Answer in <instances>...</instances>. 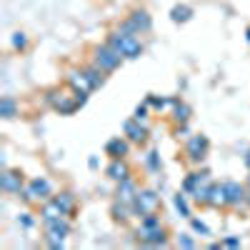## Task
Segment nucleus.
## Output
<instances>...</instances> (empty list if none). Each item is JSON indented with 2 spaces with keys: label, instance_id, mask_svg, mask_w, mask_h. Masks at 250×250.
Returning a JSON list of instances; mask_svg holds the SVG:
<instances>
[{
  "label": "nucleus",
  "instance_id": "f704fd0d",
  "mask_svg": "<svg viewBox=\"0 0 250 250\" xmlns=\"http://www.w3.org/2000/svg\"><path fill=\"white\" fill-rule=\"evenodd\" d=\"M245 163H248V168H250V153H248V155H245Z\"/></svg>",
  "mask_w": 250,
  "mask_h": 250
},
{
  "label": "nucleus",
  "instance_id": "f8f14e48",
  "mask_svg": "<svg viewBox=\"0 0 250 250\" xmlns=\"http://www.w3.org/2000/svg\"><path fill=\"white\" fill-rule=\"evenodd\" d=\"M138 193H140V188L135 185V180H133V178H128V180L118 183V193H115V200L133 205V203H135V198H138Z\"/></svg>",
  "mask_w": 250,
  "mask_h": 250
},
{
  "label": "nucleus",
  "instance_id": "ddd939ff",
  "mask_svg": "<svg viewBox=\"0 0 250 250\" xmlns=\"http://www.w3.org/2000/svg\"><path fill=\"white\" fill-rule=\"evenodd\" d=\"M208 208H228V193H225V183H213L208 190Z\"/></svg>",
  "mask_w": 250,
  "mask_h": 250
},
{
  "label": "nucleus",
  "instance_id": "cd10ccee",
  "mask_svg": "<svg viewBox=\"0 0 250 250\" xmlns=\"http://www.w3.org/2000/svg\"><path fill=\"white\" fill-rule=\"evenodd\" d=\"M148 108H150V103L145 100L143 105H138V108H135V115H133V118H135L138 123H145V125H148Z\"/></svg>",
  "mask_w": 250,
  "mask_h": 250
},
{
  "label": "nucleus",
  "instance_id": "6e6552de",
  "mask_svg": "<svg viewBox=\"0 0 250 250\" xmlns=\"http://www.w3.org/2000/svg\"><path fill=\"white\" fill-rule=\"evenodd\" d=\"M68 85L73 88V90H78V93H83V95H90L95 88H93V83L88 80V75H85V68H73V70H68Z\"/></svg>",
  "mask_w": 250,
  "mask_h": 250
},
{
  "label": "nucleus",
  "instance_id": "423d86ee",
  "mask_svg": "<svg viewBox=\"0 0 250 250\" xmlns=\"http://www.w3.org/2000/svg\"><path fill=\"white\" fill-rule=\"evenodd\" d=\"M208 148H210V140H208L205 135H193V138H188L185 143V155H188V163H203L208 158Z\"/></svg>",
  "mask_w": 250,
  "mask_h": 250
},
{
  "label": "nucleus",
  "instance_id": "c85d7f7f",
  "mask_svg": "<svg viewBox=\"0 0 250 250\" xmlns=\"http://www.w3.org/2000/svg\"><path fill=\"white\" fill-rule=\"evenodd\" d=\"M175 245H178V248H185V250H193V248H195V240H193L190 235H185V233H183V235H178Z\"/></svg>",
  "mask_w": 250,
  "mask_h": 250
},
{
  "label": "nucleus",
  "instance_id": "0eeeda50",
  "mask_svg": "<svg viewBox=\"0 0 250 250\" xmlns=\"http://www.w3.org/2000/svg\"><path fill=\"white\" fill-rule=\"evenodd\" d=\"M138 240L150 245V248H165L168 245V233H165V228H153V230H145V228H138Z\"/></svg>",
  "mask_w": 250,
  "mask_h": 250
},
{
  "label": "nucleus",
  "instance_id": "f257e3e1",
  "mask_svg": "<svg viewBox=\"0 0 250 250\" xmlns=\"http://www.w3.org/2000/svg\"><path fill=\"white\" fill-rule=\"evenodd\" d=\"M45 100H48V105H50L55 113H60V115H73L80 105H85L88 95H83V93L73 90L70 85H65V88H50V90L45 93Z\"/></svg>",
  "mask_w": 250,
  "mask_h": 250
},
{
  "label": "nucleus",
  "instance_id": "2eb2a0df",
  "mask_svg": "<svg viewBox=\"0 0 250 250\" xmlns=\"http://www.w3.org/2000/svg\"><path fill=\"white\" fill-rule=\"evenodd\" d=\"M128 148H130V140L128 138H110L108 145H105V153L113 158H125L128 155Z\"/></svg>",
  "mask_w": 250,
  "mask_h": 250
},
{
  "label": "nucleus",
  "instance_id": "c756f323",
  "mask_svg": "<svg viewBox=\"0 0 250 250\" xmlns=\"http://www.w3.org/2000/svg\"><path fill=\"white\" fill-rule=\"evenodd\" d=\"M190 225H193V230L200 233V235H210V228H208L205 223H200L198 218H190Z\"/></svg>",
  "mask_w": 250,
  "mask_h": 250
},
{
  "label": "nucleus",
  "instance_id": "7c9ffc66",
  "mask_svg": "<svg viewBox=\"0 0 250 250\" xmlns=\"http://www.w3.org/2000/svg\"><path fill=\"white\" fill-rule=\"evenodd\" d=\"M220 245L223 248H240V238H225Z\"/></svg>",
  "mask_w": 250,
  "mask_h": 250
},
{
  "label": "nucleus",
  "instance_id": "aec40b11",
  "mask_svg": "<svg viewBox=\"0 0 250 250\" xmlns=\"http://www.w3.org/2000/svg\"><path fill=\"white\" fill-rule=\"evenodd\" d=\"M55 203L60 205V210L65 213L68 218H73V213H75V195H73V193H60V195H55Z\"/></svg>",
  "mask_w": 250,
  "mask_h": 250
},
{
  "label": "nucleus",
  "instance_id": "bb28decb",
  "mask_svg": "<svg viewBox=\"0 0 250 250\" xmlns=\"http://www.w3.org/2000/svg\"><path fill=\"white\" fill-rule=\"evenodd\" d=\"M13 48L15 50H20V53H23V50H28V35L25 33H13Z\"/></svg>",
  "mask_w": 250,
  "mask_h": 250
},
{
  "label": "nucleus",
  "instance_id": "39448f33",
  "mask_svg": "<svg viewBox=\"0 0 250 250\" xmlns=\"http://www.w3.org/2000/svg\"><path fill=\"white\" fill-rule=\"evenodd\" d=\"M50 193H53V185L45 178H35V180H30L23 188V193H20V195H23L25 203H40V200H48Z\"/></svg>",
  "mask_w": 250,
  "mask_h": 250
},
{
  "label": "nucleus",
  "instance_id": "f03ea898",
  "mask_svg": "<svg viewBox=\"0 0 250 250\" xmlns=\"http://www.w3.org/2000/svg\"><path fill=\"white\" fill-rule=\"evenodd\" d=\"M108 43L123 55V58H128V60H133V58H140L143 55V43H140V38L138 35H130V33H120V30H115L110 38H108Z\"/></svg>",
  "mask_w": 250,
  "mask_h": 250
},
{
  "label": "nucleus",
  "instance_id": "4468645a",
  "mask_svg": "<svg viewBox=\"0 0 250 250\" xmlns=\"http://www.w3.org/2000/svg\"><path fill=\"white\" fill-rule=\"evenodd\" d=\"M108 178L115 180V183H123L130 178V165L125 163V158H113L110 165H108Z\"/></svg>",
  "mask_w": 250,
  "mask_h": 250
},
{
  "label": "nucleus",
  "instance_id": "20e7f679",
  "mask_svg": "<svg viewBox=\"0 0 250 250\" xmlns=\"http://www.w3.org/2000/svg\"><path fill=\"white\" fill-rule=\"evenodd\" d=\"M133 208H135V215L145 218V215H158L163 203H160V195L155 190H140L135 203H133Z\"/></svg>",
  "mask_w": 250,
  "mask_h": 250
},
{
  "label": "nucleus",
  "instance_id": "473e14b6",
  "mask_svg": "<svg viewBox=\"0 0 250 250\" xmlns=\"http://www.w3.org/2000/svg\"><path fill=\"white\" fill-rule=\"evenodd\" d=\"M20 223H23V228H33V218L25 213V215H20Z\"/></svg>",
  "mask_w": 250,
  "mask_h": 250
},
{
  "label": "nucleus",
  "instance_id": "4be33fe9",
  "mask_svg": "<svg viewBox=\"0 0 250 250\" xmlns=\"http://www.w3.org/2000/svg\"><path fill=\"white\" fill-rule=\"evenodd\" d=\"M85 75H88V80L93 83V88H95V90L103 85V83H105V70H103V68H98L95 62L85 68Z\"/></svg>",
  "mask_w": 250,
  "mask_h": 250
},
{
  "label": "nucleus",
  "instance_id": "7ed1b4c3",
  "mask_svg": "<svg viewBox=\"0 0 250 250\" xmlns=\"http://www.w3.org/2000/svg\"><path fill=\"white\" fill-rule=\"evenodd\" d=\"M125 58L108 43V45H98L95 50H93V62L98 68H103L105 73H113V70H118L120 68V62H123Z\"/></svg>",
  "mask_w": 250,
  "mask_h": 250
},
{
  "label": "nucleus",
  "instance_id": "a211bd4d",
  "mask_svg": "<svg viewBox=\"0 0 250 250\" xmlns=\"http://www.w3.org/2000/svg\"><path fill=\"white\" fill-rule=\"evenodd\" d=\"M205 180H210V173H208V170H203V173H190V175L185 178V183H183V193L190 195L195 188H198L200 183H205Z\"/></svg>",
  "mask_w": 250,
  "mask_h": 250
},
{
  "label": "nucleus",
  "instance_id": "f3484780",
  "mask_svg": "<svg viewBox=\"0 0 250 250\" xmlns=\"http://www.w3.org/2000/svg\"><path fill=\"white\" fill-rule=\"evenodd\" d=\"M65 213L60 210V205L55 203V198L53 200H45L43 203V208H40V218H43V223H48V220H58V218H62ZM68 218V215H65Z\"/></svg>",
  "mask_w": 250,
  "mask_h": 250
},
{
  "label": "nucleus",
  "instance_id": "393cba45",
  "mask_svg": "<svg viewBox=\"0 0 250 250\" xmlns=\"http://www.w3.org/2000/svg\"><path fill=\"white\" fill-rule=\"evenodd\" d=\"M173 203H175L178 213H180L183 218H193V215H190V205H188V200H185V193H178V195L173 198Z\"/></svg>",
  "mask_w": 250,
  "mask_h": 250
},
{
  "label": "nucleus",
  "instance_id": "5701e85b",
  "mask_svg": "<svg viewBox=\"0 0 250 250\" xmlns=\"http://www.w3.org/2000/svg\"><path fill=\"white\" fill-rule=\"evenodd\" d=\"M190 18H193V8L190 5H175L170 10V20H173V23H188Z\"/></svg>",
  "mask_w": 250,
  "mask_h": 250
},
{
  "label": "nucleus",
  "instance_id": "9d476101",
  "mask_svg": "<svg viewBox=\"0 0 250 250\" xmlns=\"http://www.w3.org/2000/svg\"><path fill=\"white\" fill-rule=\"evenodd\" d=\"M225 193H228V208H240L248 203V188L235 180L225 183Z\"/></svg>",
  "mask_w": 250,
  "mask_h": 250
},
{
  "label": "nucleus",
  "instance_id": "b1692460",
  "mask_svg": "<svg viewBox=\"0 0 250 250\" xmlns=\"http://www.w3.org/2000/svg\"><path fill=\"white\" fill-rule=\"evenodd\" d=\"M15 113H18L15 100L10 95H5L3 100H0V115H3V118H15Z\"/></svg>",
  "mask_w": 250,
  "mask_h": 250
},
{
  "label": "nucleus",
  "instance_id": "2f4dec72",
  "mask_svg": "<svg viewBox=\"0 0 250 250\" xmlns=\"http://www.w3.org/2000/svg\"><path fill=\"white\" fill-rule=\"evenodd\" d=\"M175 133H178V138H188V123H183V125H178V128H175Z\"/></svg>",
  "mask_w": 250,
  "mask_h": 250
},
{
  "label": "nucleus",
  "instance_id": "412c9836",
  "mask_svg": "<svg viewBox=\"0 0 250 250\" xmlns=\"http://www.w3.org/2000/svg\"><path fill=\"white\" fill-rule=\"evenodd\" d=\"M133 213H135V208H133V205H128V203H120V200H115V203H113V218H115V220L125 223V220H128Z\"/></svg>",
  "mask_w": 250,
  "mask_h": 250
},
{
  "label": "nucleus",
  "instance_id": "9b49d317",
  "mask_svg": "<svg viewBox=\"0 0 250 250\" xmlns=\"http://www.w3.org/2000/svg\"><path fill=\"white\" fill-rule=\"evenodd\" d=\"M0 188H3L5 193H23V188H25V183H23V173L20 170H3V175H0Z\"/></svg>",
  "mask_w": 250,
  "mask_h": 250
},
{
  "label": "nucleus",
  "instance_id": "6ab92c4d",
  "mask_svg": "<svg viewBox=\"0 0 250 250\" xmlns=\"http://www.w3.org/2000/svg\"><path fill=\"white\" fill-rule=\"evenodd\" d=\"M190 115H193L190 105H188V103H183V100H178V103H175V108L170 110V118H173V123H175V125L188 123V120H190Z\"/></svg>",
  "mask_w": 250,
  "mask_h": 250
},
{
  "label": "nucleus",
  "instance_id": "c9c22d12",
  "mask_svg": "<svg viewBox=\"0 0 250 250\" xmlns=\"http://www.w3.org/2000/svg\"><path fill=\"white\" fill-rule=\"evenodd\" d=\"M248 40H250V28H248Z\"/></svg>",
  "mask_w": 250,
  "mask_h": 250
},
{
  "label": "nucleus",
  "instance_id": "72a5a7b5",
  "mask_svg": "<svg viewBox=\"0 0 250 250\" xmlns=\"http://www.w3.org/2000/svg\"><path fill=\"white\" fill-rule=\"evenodd\" d=\"M245 188H248V205H250V183H248Z\"/></svg>",
  "mask_w": 250,
  "mask_h": 250
},
{
  "label": "nucleus",
  "instance_id": "dca6fc26",
  "mask_svg": "<svg viewBox=\"0 0 250 250\" xmlns=\"http://www.w3.org/2000/svg\"><path fill=\"white\" fill-rule=\"evenodd\" d=\"M128 20H130V23H133V28H135V33H138V35H143V33H148V30L153 28V20H150V15L145 13V10H133Z\"/></svg>",
  "mask_w": 250,
  "mask_h": 250
},
{
  "label": "nucleus",
  "instance_id": "a878e982",
  "mask_svg": "<svg viewBox=\"0 0 250 250\" xmlns=\"http://www.w3.org/2000/svg\"><path fill=\"white\" fill-rule=\"evenodd\" d=\"M145 165H148L150 173H158L160 170V155H158V150H150L148 155H145Z\"/></svg>",
  "mask_w": 250,
  "mask_h": 250
},
{
  "label": "nucleus",
  "instance_id": "1a4fd4ad",
  "mask_svg": "<svg viewBox=\"0 0 250 250\" xmlns=\"http://www.w3.org/2000/svg\"><path fill=\"white\" fill-rule=\"evenodd\" d=\"M123 133L128 135V140H130V143L143 145L145 140H148V125H145V123H138L135 118H130V120H125Z\"/></svg>",
  "mask_w": 250,
  "mask_h": 250
}]
</instances>
